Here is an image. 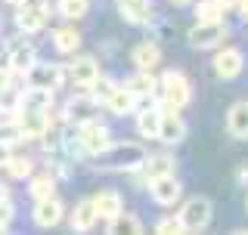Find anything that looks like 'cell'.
<instances>
[{
  "label": "cell",
  "mask_w": 248,
  "mask_h": 235,
  "mask_svg": "<svg viewBox=\"0 0 248 235\" xmlns=\"http://www.w3.org/2000/svg\"><path fill=\"white\" fill-rule=\"evenodd\" d=\"M223 37H227L223 22H196V28L189 31V46L192 50H211V46L223 44Z\"/></svg>",
  "instance_id": "obj_5"
},
{
  "label": "cell",
  "mask_w": 248,
  "mask_h": 235,
  "mask_svg": "<svg viewBox=\"0 0 248 235\" xmlns=\"http://www.w3.org/2000/svg\"><path fill=\"white\" fill-rule=\"evenodd\" d=\"M0 143H6V146L25 143V133H22L19 124H16V115H10L6 121H0Z\"/></svg>",
  "instance_id": "obj_31"
},
{
  "label": "cell",
  "mask_w": 248,
  "mask_h": 235,
  "mask_svg": "<svg viewBox=\"0 0 248 235\" xmlns=\"http://www.w3.org/2000/svg\"><path fill=\"white\" fill-rule=\"evenodd\" d=\"M177 217H180L186 232H202L208 223H211V201L208 198H189L180 210H177Z\"/></svg>",
  "instance_id": "obj_3"
},
{
  "label": "cell",
  "mask_w": 248,
  "mask_h": 235,
  "mask_svg": "<svg viewBox=\"0 0 248 235\" xmlns=\"http://www.w3.org/2000/svg\"><path fill=\"white\" fill-rule=\"evenodd\" d=\"M6 170H10V176H16V179H25V176H31V158H22V155H10V161L3 164Z\"/></svg>",
  "instance_id": "obj_34"
},
{
  "label": "cell",
  "mask_w": 248,
  "mask_h": 235,
  "mask_svg": "<svg viewBox=\"0 0 248 235\" xmlns=\"http://www.w3.org/2000/svg\"><path fill=\"white\" fill-rule=\"evenodd\" d=\"M223 6L217 0H199L196 3V22H223Z\"/></svg>",
  "instance_id": "obj_28"
},
{
  "label": "cell",
  "mask_w": 248,
  "mask_h": 235,
  "mask_svg": "<svg viewBox=\"0 0 248 235\" xmlns=\"http://www.w3.org/2000/svg\"><path fill=\"white\" fill-rule=\"evenodd\" d=\"M217 3H220L223 10H236V6H239V0H217Z\"/></svg>",
  "instance_id": "obj_38"
},
{
  "label": "cell",
  "mask_w": 248,
  "mask_h": 235,
  "mask_svg": "<svg viewBox=\"0 0 248 235\" xmlns=\"http://www.w3.org/2000/svg\"><path fill=\"white\" fill-rule=\"evenodd\" d=\"M28 192H31V198H34V201L56 195V176H53V174H41V176H34V179H31V186H28Z\"/></svg>",
  "instance_id": "obj_26"
},
{
  "label": "cell",
  "mask_w": 248,
  "mask_h": 235,
  "mask_svg": "<svg viewBox=\"0 0 248 235\" xmlns=\"http://www.w3.org/2000/svg\"><path fill=\"white\" fill-rule=\"evenodd\" d=\"M124 87H130L137 96H146V93H155L158 81L152 77V72H140V68H137V74L130 77V81H124Z\"/></svg>",
  "instance_id": "obj_27"
},
{
  "label": "cell",
  "mask_w": 248,
  "mask_h": 235,
  "mask_svg": "<svg viewBox=\"0 0 248 235\" xmlns=\"http://www.w3.org/2000/svg\"><path fill=\"white\" fill-rule=\"evenodd\" d=\"M108 232H143V223L137 220L134 214H115L112 220H108Z\"/></svg>",
  "instance_id": "obj_30"
},
{
  "label": "cell",
  "mask_w": 248,
  "mask_h": 235,
  "mask_svg": "<svg viewBox=\"0 0 248 235\" xmlns=\"http://www.w3.org/2000/svg\"><path fill=\"white\" fill-rule=\"evenodd\" d=\"M93 205H96V210H99V217H106V220H112L115 214H121L124 210V198L115 189H103L93 198Z\"/></svg>",
  "instance_id": "obj_23"
},
{
  "label": "cell",
  "mask_w": 248,
  "mask_h": 235,
  "mask_svg": "<svg viewBox=\"0 0 248 235\" xmlns=\"http://www.w3.org/2000/svg\"><path fill=\"white\" fill-rule=\"evenodd\" d=\"M65 74H68L72 84H78V87H90V84L99 77V65H96L93 56H78V59H72V65H68Z\"/></svg>",
  "instance_id": "obj_13"
},
{
  "label": "cell",
  "mask_w": 248,
  "mask_h": 235,
  "mask_svg": "<svg viewBox=\"0 0 248 235\" xmlns=\"http://www.w3.org/2000/svg\"><path fill=\"white\" fill-rule=\"evenodd\" d=\"M115 87H118V84H115V81H108V77H103V74H99V77H96V81L90 84L87 90H90V96L96 99L99 105H106V99L112 96V90H115Z\"/></svg>",
  "instance_id": "obj_33"
},
{
  "label": "cell",
  "mask_w": 248,
  "mask_h": 235,
  "mask_svg": "<svg viewBox=\"0 0 248 235\" xmlns=\"http://www.w3.org/2000/svg\"><path fill=\"white\" fill-rule=\"evenodd\" d=\"M130 59H134V65L140 68V72H155L158 68V62H161V50H158V44H137L134 46V53H130Z\"/></svg>",
  "instance_id": "obj_20"
},
{
  "label": "cell",
  "mask_w": 248,
  "mask_h": 235,
  "mask_svg": "<svg viewBox=\"0 0 248 235\" xmlns=\"http://www.w3.org/2000/svg\"><path fill=\"white\" fill-rule=\"evenodd\" d=\"M183 136H186V124H183V118L177 115V108L174 112H161V130H158L161 143L177 146V143H183Z\"/></svg>",
  "instance_id": "obj_17"
},
{
  "label": "cell",
  "mask_w": 248,
  "mask_h": 235,
  "mask_svg": "<svg viewBox=\"0 0 248 235\" xmlns=\"http://www.w3.org/2000/svg\"><path fill=\"white\" fill-rule=\"evenodd\" d=\"M227 130L236 139H248V103H232L227 112Z\"/></svg>",
  "instance_id": "obj_22"
},
{
  "label": "cell",
  "mask_w": 248,
  "mask_h": 235,
  "mask_svg": "<svg viewBox=\"0 0 248 235\" xmlns=\"http://www.w3.org/2000/svg\"><path fill=\"white\" fill-rule=\"evenodd\" d=\"M177 170V161L170 158V155L158 152V155H146V161L140 164V176H143V183H152V179L158 176H168Z\"/></svg>",
  "instance_id": "obj_11"
},
{
  "label": "cell",
  "mask_w": 248,
  "mask_h": 235,
  "mask_svg": "<svg viewBox=\"0 0 248 235\" xmlns=\"http://www.w3.org/2000/svg\"><path fill=\"white\" fill-rule=\"evenodd\" d=\"M236 176H239V183H248V167H239Z\"/></svg>",
  "instance_id": "obj_39"
},
{
  "label": "cell",
  "mask_w": 248,
  "mask_h": 235,
  "mask_svg": "<svg viewBox=\"0 0 248 235\" xmlns=\"http://www.w3.org/2000/svg\"><path fill=\"white\" fill-rule=\"evenodd\" d=\"M118 10H121V19L130 22V25H149V22L155 19L149 0H121Z\"/></svg>",
  "instance_id": "obj_16"
},
{
  "label": "cell",
  "mask_w": 248,
  "mask_h": 235,
  "mask_svg": "<svg viewBox=\"0 0 248 235\" xmlns=\"http://www.w3.org/2000/svg\"><path fill=\"white\" fill-rule=\"evenodd\" d=\"M19 108H22V90H16L13 84H3L0 87V112L16 115Z\"/></svg>",
  "instance_id": "obj_29"
},
{
  "label": "cell",
  "mask_w": 248,
  "mask_h": 235,
  "mask_svg": "<svg viewBox=\"0 0 248 235\" xmlns=\"http://www.w3.org/2000/svg\"><path fill=\"white\" fill-rule=\"evenodd\" d=\"M239 13H242L245 22H248V0H239Z\"/></svg>",
  "instance_id": "obj_40"
},
{
  "label": "cell",
  "mask_w": 248,
  "mask_h": 235,
  "mask_svg": "<svg viewBox=\"0 0 248 235\" xmlns=\"http://www.w3.org/2000/svg\"><path fill=\"white\" fill-rule=\"evenodd\" d=\"M106 108H108L112 115H118V118L134 115V108H137V93L130 90V87H115L112 96L106 99Z\"/></svg>",
  "instance_id": "obj_18"
},
{
  "label": "cell",
  "mask_w": 248,
  "mask_h": 235,
  "mask_svg": "<svg viewBox=\"0 0 248 235\" xmlns=\"http://www.w3.org/2000/svg\"><path fill=\"white\" fill-rule=\"evenodd\" d=\"M93 158L103 170H140V164L146 161V148L140 143H112Z\"/></svg>",
  "instance_id": "obj_1"
},
{
  "label": "cell",
  "mask_w": 248,
  "mask_h": 235,
  "mask_svg": "<svg viewBox=\"0 0 248 235\" xmlns=\"http://www.w3.org/2000/svg\"><path fill=\"white\" fill-rule=\"evenodd\" d=\"M56 10L65 15V19H84L87 15V10H90V0H59L56 3Z\"/></svg>",
  "instance_id": "obj_32"
},
{
  "label": "cell",
  "mask_w": 248,
  "mask_h": 235,
  "mask_svg": "<svg viewBox=\"0 0 248 235\" xmlns=\"http://www.w3.org/2000/svg\"><path fill=\"white\" fill-rule=\"evenodd\" d=\"M46 25V6L44 3H22L16 10V28L25 34H37Z\"/></svg>",
  "instance_id": "obj_8"
},
{
  "label": "cell",
  "mask_w": 248,
  "mask_h": 235,
  "mask_svg": "<svg viewBox=\"0 0 248 235\" xmlns=\"http://www.w3.org/2000/svg\"><path fill=\"white\" fill-rule=\"evenodd\" d=\"M158 93H161L165 108H183V105H189V99H192V87H189V81H186V74H180V72L161 74Z\"/></svg>",
  "instance_id": "obj_2"
},
{
  "label": "cell",
  "mask_w": 248,
  "mask_h": 235,
  "mask_svg": "<svg viewBox=\"0 0 248 235\" xmlns=\"http://www.w3.org/2000/svg\"><path fill=\"white\" fill-rule=\"evenodd\" d=\"M242 68H245V59H242V53H239L236 46H230V50H220V53L214 56V74L223 77V81H232V77H239V74H242Z\"/></svg>",
  "instance_id": "obj_10"
},
{
  "label": "cell",
  "mask_w": 248,
  "mask_h": 235,
  "mask_svg": "<svg viewBox=\"0 0 248 235\" xmlns=\"http://www.w3.org/2000/svg\"><path fill=\"white\" fill-rule=\"evenodd\" d=\"M13 217H16V207H13V201H10V198H6V201H0V232H6V229H10Z\"/></svg>",
  "instance_id": "obj_36"
},
{
  "label": "cell",
  "mask_w": 248,
  "mask_h": 235,
  "mask_svg": "<svg viewBox=\"0 0 248 235\" xmlns=\"http://www.w3.org/2000/svg\"><path fill=\"white\" fill-rule=\"evenodd\" d=\"M78 133H81V146H84L87 155H99L106 146H112V130H108L106 124H99V121L81 124Z\"/></svg>",
  "instance_id": "obj_7"
},
{
  "label": "cell",
  "mask_w": 248,
  "mask_h": 235,
  "mask_svg": "<svg viewBox=\"0 0 248 235\" xmlns=\"http://www.w3.org/2000/svg\"><path fill=\"white\" fill-rule=\"evenodd\" d=\"M53 46H56L62 56H68V53H75L78 46H81V34H78L72 25L56 28V31H53Z\"/></svg>",
  "instance_id": "obj_25"
},
{
  "label": "cell",
  "mask_w": 248,
  "mask_h": 235,
  "mask_svg": "<svg viewBox=\"0 0 248 235\" xmlns=\"http://www.w3.org/2000/svg\"><path fill=\"white\" fill-rule=\"evenodd\" d=\"M10 155H13V146H6V143H0V167H3L6 161H10Z\"/></svg>",
  "instance_id": "obj_37"
},
{
  "label": "cell",
  "mask_w": 248,
  "mask_h": 235,
  "mask_svg": "<svg viewBox=\"0 0 248 235\" xmlns=\"http://www.w3.org/2000/svg\"><path fill=\"white\" fill-rule=\"evenodd\" d=\"M16 124H19V130L25 133V139H41L44 130L50 127V112H44V108H25V105H22L19 112H16Z\"/></svg>",
  "instance_id": "obj_6"
},
{
  "label": "cell",
  "mask_w": 248,
  "mask_h": 235,
  "mask_svg": "<svg viewBox=\"0 0 248 235\" xmlns=\"http://www.w3.org/2000/svg\"><path fill=\"white\" fill-rule=\"evenodd\" d=\"M96 115H99V103L90 96H75V99H68V105H65V112H62V118L68 121V127H81V124H90V121H96Z\"/></svg>",
  "instance_id": "obj_4"
},
{
  "label": "cell",
  "mask_w": 248,
  "mask_h": 235,
  "mask_svg": "<svg viewBox=\"0 0 248 235\" xmlns=\"http://www.w3.org/2000/svg\"><path fill=\"white\" fill-rule=\"evenodd\" d=\"M245 210H248V198H245Z\"/></svg>",
  "instance_id": "obj_44"
},
{
  "label": "cell",
  "mask_w": 248,
  "mask_h": 235,
  "mask_svg": "<svg viewBox=\"0 0 248 235\" xmlns=\"http://www.w3.org/2000/svg\"><path fill=\"white\" fill-rule=\"evenodd\" d=\"M170 3H174V6H189L192 0H170Z\"/></svg>",
  "instance_id": "obj_42"
},
{
  "label": "cell",
  "mask_w": 248,
  "mask_h": 235,
  "mask_svg": "<svg viewBox=\"0 0 248 235\" xmlns=\"http://www.w3.org/2000/svg\"><path fill=\"white\" fill-rule=\"evenodd\" d=\"M155 232H158V235H180V232H186V229H183L180 217L170 214V217H161V220L155 223Z\"/></svg>",
  "instance_id": "obj_35"
},
{
  "label": "cell",
  "mask_w": 248,
  "mask_h": 235,
  "mask_svg": "<svg viewBox=\"0 0 248 235\" xmlns=\"http://www.w3.org/2000/svg\"><path fill=\"white\" fill-rule=\"evenodd\" d=\"M149 195H152V201L155 205H177L180 201V195H183V186L174 179V174H168V176H158V179H152L149 183Z\"/></svg>",
  "instance_id": "obj_9"
},
{
  "label": "cell",
  "mask_w": 248,
  "mask_h": 235,
  "mask_svg": "<svg viewBox=\"0 0 248 235\" xmlns=\"http://www.w3.org/2000/svg\"><path fill=\"white\" fill-rule=\"evenodd\" d=\"M62 77H65V72L59 65H50V62H34L28 68V84H34V87H53L56 90L62 84Z\"/></svg>",
  "instance_id": "obj_14"
},
{
  "label": "cell",
  "mask_w": 248,
  "mask_h": 235,
  "mask_svg": "<svg viewBox=\"0 0 248 235\" xmlns=\"http://www.w3.org/2000/svg\"><path fill=\"white\" fill-rule=\"evenodd\" d=\"M6 53H10V62H13V72L16 74H28V68L37 62L34 44H28L25 37H22V41H13L10 46H6Z\"/></svg>",
  "instance_id": "obj_12"
},
{
  "label": "cell",
  "mask_w": 248,
  "mask_h": 235,
  "mask_svg": "<svg viewBox=\"0 0 248 235\" xmlns=\"http://www.w3.org/2000/svg\"><path fill=\"white\" fill-rule=\"evenodd\" d=\"M22 105L25 108H53V87H34L28 84V90H22Z\"/></svg>",
  "instance_id": "obj_24"
},
{
  "label": "cell",
  "mask_w": 248,
  "mask_h": 235,
  "mask_svg": "<svg viewBox=\"0 0 248 235\" xmlns=\"http://www.w3.org/2000/svg\"><path fill=\"white\" fill-rule=\"evenodd\" d=\"M96 220H99V210L93 205V198L78 201L75 210H72V232H90L93 226H96Z\"/></svg>",
  "instance_id": "obj_19"
},
{
  "label": "cell",
  "mask_w": 248,
  "mask_h": 235,
  "mask_svg": "<svg viewBox=\"0 0 248 235\" xmlns=\"http://www.w3.org/2000/svg\"><path fill=\"white\" fill-rule=\"evenodd\" d=\"M6 198H10V189H6V186L0 183V201H6Z\"/></svg>",
  "instance_id": "obj_41"
},
{
  "label": "cell",
  "mask_w": 248,
  "mask_h": 235,
  "mask_svg": "<svg viewBox=\"0 0 248 235\" xmlns=\"http://www.w3.org/2000/svg\"><path fill=\"white\" fill-rule=\"evenodd\" d=\"M158 130H161V108H143L137 112V133L143 139H158Z\"/></svg>",
  "instance_id": "obj_21"
},
{
  "label": "cell",
  "mask_w": 248,
  "mask_h": 235,
  "mask_svg": "<svg viewBox=\"0 0 248 235\" xmlns=\"http://www.w3.org/2000/svg\"><path fill=\"white\" fill-rule=\"evenodd\" d=\"M3 3H13V6H22V3H28V0H3Z\"/></svg>",
  "instance_id": "obj_43"
},
{
  "label": "cell",
  "mask_w": 248,
  "mask_h": 235,
  "mask_svg": "<svg viewBox=\"0 0 248 235\" xmlns=\"http://www.w3.org/2000/svg\"><path fill=\"white\" fill-rule=\"evenodd\" d=\"M59 220H62V201L56 195L34 201V223L41 229H53V226H59Z\"/></svg>",
  "instance_id": "obj_15"
}]
</instances>
